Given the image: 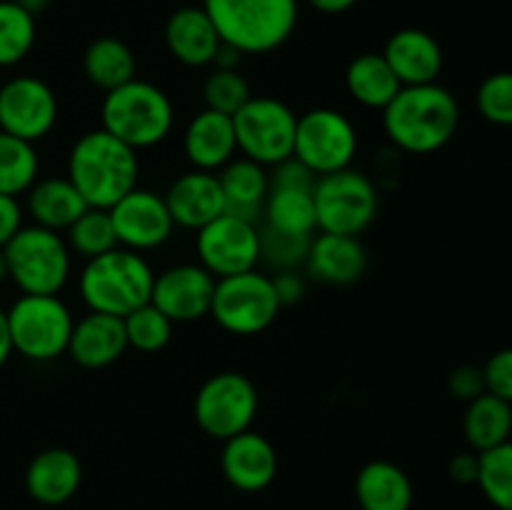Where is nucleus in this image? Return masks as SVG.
<instances>
[{
  "label": "nucleus",
  "mask_w": 512,
  "mask_h": 510,
  "mask_svg": "<svg viewBox=\"0 0 512 510\" xmlns=\"http://www.w3.org/2000/svg\"><path fill=\"white\" fill-rule=\"evenodd\" d=\"M460 125V105L438 83L405 85L383 110V130L390 143L410 155H430L453 140Z\"/></svg>",
  "instance_id": "nucleus-1"
},
{
  "label": "nucleus",
  "mask_w": 512,
  "mask_h": 510,
  "mask_svg": "<svg viewBox=\"0 0 512 510\" xmlns=\"http://www.w3.org/2000/svg\"><path fill=\"white\" fill-rule=\"evenodd\" d=\"M65 178L83 195L88 208L110 210L138 188V150L120 143L108 130H88L70 148Z\"/></svg>",
  "instance_id": "nucleus-2"
},
{
  "label": "nucleus",
  "mask_w": 512,
  "mask_h": 510,
  "mask_svg": "<svg viewBox=\"0 0 512 510\" xmlns=\"http://www.w3.org/2000/svg\"><path fill=\"white\" fill-rule=\"evenodd\" d=\"M220 40L240 55H265L288 43L298 25V0H203Z\"/></svg>",
  "instance_id": "nucleus-3"
},
{
  "label": "nucleus",
  "mask_w": 512,
  "mask_h": 510,
  "mask_svg": "<svg viewBox=\"0 0 512 510\" xmlns=\"http://www.w3.org/2000/svg\"><path fill=\"white\" fill-rule=\"evenodd\" d=\"M155 270L143 253L128 248H115L110 253L85 260L78 278L83 303L93 313L125 318L140 305L150 303Z\"/></svg>",
  "instance_id": "nucleus-4"
},
{
  "label": "nucleus",
  "mask_w": 512,
  "mask_h": 510,
  "mask_svg": "<svg viewBox=\"0 0 512 510\" xmlns=\"http://www.w3.org/2000/svg\"><path fill=\"white\" fill-rule=\"evenodd\" d=\"M175 123L170 95L148 80H130L105 93L100 105V128L133 150H148L163 143Z\"/></svg>",
  "instance_id": "nucleus-5"
},
{
  "label": "nucleus",
  "mask_w": 512,
  "mask_h": 510,
  "mask_svg": "<svg viewBox=\"0 0 512 510\" xmlns=\"http://www.w3.org/2000/svg\"><path fill=\"white\" fill-rule=\"evenodd\" d=\"M8 280L23 295H58L65 288L73 268V253L63 233L23 225L15 238L5 245Z\"/></svg>",
  "instance_id": "nucleus-6"
},
{
  "label": "nucleus",
  "mask_w": 512,
  "mask_h": 510,
  "mask_svg": "<svg viewBox=\"0 0 512 510\" xmlns=\"http://www.w3.org/2000/svg\"><path fill=\"white\" fill-rule=\"evenodd\" d=\"M13 353L33 363H50L68 353L75 318L58 295H20L8 310Z\"/></svg>",
  "instance_id": "nucleus-7"
},
{
  "label": "nucleus",
  "mask_w": 512,
  "mask_h": 510,
  "mask_svg": "<svg viewBox=\"0 0 512 510\" xmlns=\"http://www.w3.org/2000/svg\"><path fill=\"white\" fill-rule=\"evenodd\" d=\"M280 310L283 305L275 293L273 278L260 273L258 268L215 280L210 315L225 333L238 338L265 333Z\"/></svg>",
  "instance_id": "nucleus-8"
},
{
  "label": "nucleus",
  "mask_w": 512,
  "mask_h": 510,
  "mask_svg": "<svg viewBox=\"0 0 512 510\" xmlns=\"http://www.w3.org/2000/svg\"><path fill=\"white\" fill-rule=\"evenodd\" d=\"M313 200L320 233L353 235V238L373 225L380 208L378 185L353 168L315 180Z\"/></svg>",
  "instance_id": "nucleus-9"
},
{
  "label": "nucleus",
  "mask_w": 512,
  "mask_h": 510,
  "mask_svg": "<svg viewBox=\"0 0 512 510\" xmlns=\"http://www.w3.org/2000/svg\"><path fill=\"white\" fill-rule=\"evenodd\" d=\"M260 408V395L253 380L238 370H223L205 380L193 400L198 428L208 438L225 440L253 428Z\"/></svg>",
  "instance_id": "nucleus-10"
},
{
  "label": "nucleus",
  "mask_w": 512,
  "mask_h": 510,
  "mask_svg": "<svg viewBox=\"0 0 512 510\" xmlns=\"http://www.w3.org/2000/svg\"><path fill=\"white\" fill-rule=\"evenodd\" d=\"M233 125L238 153L243 158L260 163L263 168H275L293 158L298 115L283 100L273 95H253L233 115Z\"/></svg>",
  "instance_id": "nucleus-11"
},
{
  "label": "nucleus",
  "mask_w": 512,
  "mask_h": 510,
  "mask_svg": "<svg viewBox=\"0 0 512 510\" xmlns=\"http://www.w3.org/2000/svg\"><path fill=\"white\" fill-rule=\"evenodd\" d=\"M358 155V128L335 108H313L298 115L293 158L318 178L353 165Z\"/></svg>",
  "instance_id": "nucleus-12"
},
{
  "label": "nucleus",
  "mask_w": 512,
  "mask_h": 510,
  "mask_svg": "<svg viewBox=\"0 0 512 510\" xmlns=\"http://www.w3.org/2000/svg\"><path fill=\"white\" fill-rule=\"evenodd\" d=\"M198 263L215 280L248 273L260 263V228L253 220L223 213L195 230Z\"/></svg>",
  "instance_id": "nucleus-13"
},
{
  "label": "nucleus",
  "mask_w": 512,
  "mask_h": 510,
  "mask_svg": "<svg viewBox=\"0 0 512 510\" xmlns=\"http://www.w3.org/2000/svg\"><path fill=\"white\" fill-rule=\"evenodd\" d=\"M58 95L35 75H15L0 83V130L38 143L58 123Z\"/></svg>",
  "instance_id": "nucleus-14"
},
{
  "label": "nucleus",
  "mask_w": 512,
  "mask_h": 510,
  "mask_svg": "<svg viewBox=\"0 0 512 510\" xmlns=\"http://www.w3.org/2000/svg\"><path fill=\"white\" fill-rule=\"evenodd\" d=\"M108 213L120 248L148 253V250L163 248L173 238L175 223L170 218L165 198L148 188L138 185L125 198H120Z\"/></svg>",
  "instance_id": "nucleus-15"
},
{
  "label": "nucleus",
  "mask_w": 512,
  "mask_h": 510,
  "mask_svg": "<svg viewBox=\"0 0 512 510\" xmlns=\"http://www.w3.org/2000/svg\"><path fill=\"white\" fill-rule=\"evenodd\" d=\"M215 278L200 263L170 265L155 275L150 303L173 323H195L210 315Z\"/></svg>",
  "instance_id": "nucleus-16"
},
{
  "label": "nucleus",
  "mask_w": 512,
  "mask_h": 510,
  "mask_svg": "<svg viewBox=\"0 0 512 510\" xmlns=\"http://www.w3.org/2000/svg\"><path fill=\"white\" fill-rule=\"evenodd\" d=\"M223 478L240 493H260L278 475V453L265 435L253 428L225 440L220 453Z\"/></svg>",
  "instance_id": "nucleus-17"
},
{
  "label": "nucleus",
  "mask_w": 512,
  "mask_h": 510,
  "mask_svg": "<svg viewBox=\"0 0 512 510\" xmlns=\"http://www.w3.org/2000/svg\"><path fill=\"white\" fill-rule=\"evenodd\" d=\"M175 228L200 230L225 213V198L220 190L218 173L190 168L178 175L163 193Z\"/></svg>",
  "instance_id": "nucleus-18"
},
{
  "label": "nucleus",
  "mask_w": 512,
  "mask_h": 510,
  "mask_svg": "<svg viewBox=\"0 0 512 510\" xmlns=\"http://www.w3.org/2000/svg\"><path fill=\"white\" fill-rule=\"evenodd\" d=\"M305 273L325 285H353L368 270V253L360 238L353 235L318 233L310 240L303 263Z\"/></svg>",
  "instance_id": "nucleus-19"
},
{
  "label": "nucleus",
  "mask_w": 512,
  "mask_h": 510,
  "mask_svg": "<svg viewBox=\"0 0 512 510\" xmlns=\"http://www.w3.org/2000/svg\"><path fill=\"white\" fill-rule=\"evenodd\" d=\"M383 58L403 88L438 83L443 73V48L433 35L420 28H403L390 35Z\"/></svg>",
  "instance_id": "nucleus-20"
},
{
  "label": "nucleus",
  "mask_w": 512,
  "mask_h": 510,
  "mask_svg": "<svg viewBox=\"0 0 512 510\" xmlns=\"http://www.w3.org/2000/svg\"><path fill=\"white\" fill-rule=\"evenodd\" d=\"M83 483V463L68 448H45L25 468V490L40 505H63Z\"/></svg>",
  "instance_id": "nucleus-21"
},
{
  "label": "nucleus",
  "mask_w": 512,
  "mask_h": 510,
  "mask_svg": "<svg viewBox=\"0 0 512 510\" xmlns=\"http://www.w3.org/2000/svg\"><path fill=\"white\" fill-rule=\"evenodd\" d=\"M165 48L173 55L178 63L188 65V68H205L213 65L215 55H218L220 40L218 30H215L213 20L208 18L205 8H195V5H185L170 13L165 20Z\"/></svg>",
  "instance_id": "nucleus-22"
},
{
  "label": "nucleus",
  "mask_w": 512,
  "mask_h": 510,
  "mask_svg": "<svg viewBox=\"0 0 512 510\" xmlns=\"http://www.w3.org/2000/svg\"><path fill=\"white\" fill-rule=\"evenodd\" d=\"M183 153L195 170L218 173L238 153L233 118L210 108L195 113L185 125Z\"/></svg>",
  "instance_id": "nucleus-23"
},
{
  "label": "nucleus",
  "mask_w": 512,
  "mask_h": 510,
  "mask_svg": "<svg viewBox=\"0 0 512 510\" xmlns=\"http://www.w3.org/2000/svg\"><path fill=\"white\" fill-rule=\"evenodd\" d=\"M125 350H128V338H125L123 318L90 310L88 315L75 320L73 333H70L68 355L80 368H108L115 360L123 358Z\"/></svg>",
  "instance_id": "nucleus-24"
},
{
  "label": "nucleus",
  "mask_w": 512,
  "mask_h": 510,
  "mask_svg": "<svg viewBox=\"0 0 512 510\" xmlns=\"http://www.w3.org/2000/svg\"><path fill=\"white\" fill-rule=\"evenodd\" d=\"M220 190L225 198V213L258 223L263 218V205L270 193L268 168L235 155L225 168L218 170Z\"/></svg>",
  "instance_id": "nucleus-25"
},
{
  "label": "nucleus",
  "mask_w": 512,
  "mask_h": 510,
  "mask_svg": "<svg viewBox=\"0 0 512 510\" xmlns=\"http://www.w3.org/2000/svg\"><path fill=\"white\" fill-rule=\"evenodd\" d=\"M88 210L83 195L68 178H38L25 193V213L33 225L65 233Z\"/></svg>",
  "instance_id": "nucleus-26"
},
{
  "label": "nucleus",
  "mask_w": 512,
  "mask_h": 510,
  "mask_svg": "<svg viewBox=\"0 0 512 510\" xmlns=\"http://www.w3.org/2000/svg\"><path fill=\"white\" fill-rule=\"evenodd\" d=\"M355 500L360 510H410L413 483L400 465L370 460L355 475Z\"/></svg>",
  "instance_id": "nucleus-27"
},
{
  "label": "nucleus",
  "mask_w": 512,
  "mask_h": 510,
  "mask_svg": "<svg viewBox=\"0 0 512 510\" xmlns=\"http://www.w3.org/2000/svg\"><path fill=\"white\" fill-rule=\"evenodd\" d=\"M315 188H293V185H273L263 205V228L293 238H313L318 230L315 218Z\"/></svg>",
  "instance_id": "nucleus-28"
},
{
  "label": "nucleus",
  "mask_w": 512,
  "mask_h": 510,
  "mask_svg": "<svg viewBox=\"0 0 512 510\" xmlns=\"http://www.w3.org/2000/svg\"><path fill=\"white\" fill-rule=\"evenodd\" d=\"M345 88L350 98L363 108L385 110L403 85L385 63L383 53H363L350 60L345 70Z\"/></svg>",
  "instance_id": "nucleus-29"
},
{
  "label": "nucleus",
  "mask_w": 512,
  "mask_h": 510,
  "mask_svg": "<svg viewBox=\"0 0 512 510\" xmlns=\"http://www.w3.org/2000/svg\"><path fill=\"white\" fill-rule=\"evenodd\" d=\"M83 73L90 85H95L103 93L120 88L138 78V60L128 43L113 35L95 38L83 53Z\"/></svg>",
  "instance_id": "nucleus-30"
},
{
  "label": "nucleus",
  "mask_w": 512,
  "mask_h": 510,
  "mask_svg": "<svg viewBox=\"0 0 512 510\" xmlns=\"http://www.w3.org/2000/svg\"><path fill=\"white\" fill-rule=\"evenodd\" d=\"M463 433L475 453L495 448L512 435V403L493 393L470 400L463 418Z\"/></svg>",
  "instance_id": "nucleus-31"
},
{
  "label": "nucleus",
  "mask_w": 512,
  "mask_h": 510,
  "mask_svg": "<svg viewBox=\"0 0 512 510\" xmlns=\"http://www.w3.org/2000/svg\"><path fill=\"white\" fill-rule=\"evenodd\" d=\"M40 160L35 143L0 130V195H25L38 180Z\"/></svg>",
  "instance_id": "nucleus-32"
},
{
  "label": "nucleus",
  "mask_w": 512,
  "mask_h": 510,
  "mask_svg": "<svg viewBox=\"0 0 512 510\" xmlns=\"http://www.w3.org/2000/svg\"><path fill=\"white\" fill-rule=\"evenodd\" d=\"M35 45L33 10L18 0H0V68H13Z\"/></svg>",
  "instance_id": "nucleus-33"
},
{
  "label": "nucleus",
  "mask_w": 512,
  "mask_h": 510,
  "mask_svg": "<svg viewBox=\"0 0 512 510\" xmlns=\"http://www.w3.org/2000/svg\"><path fill=\"white\" fill-rule=\"evenodd\" d=\"M65 243H68L70 253L78 255L83 260H93L98 255L110 253L118 248V238H115L113 220L110 213L103 208H88L68 230L63 233Z\"/></svg>",
  "instance_id": "nucleus-34"
},
{
  "label": "nucleus",
  "mask_w": 512,
  "mask_h": 510,
  "mask_svg": "<svg viewBox=\"0 0 512 510\" xmlns=\"http://www.w3.org/2000/svg\"><path fill=\"white\" fill-rule=\"evenodd\" d=\"M480 455L478 488L498 510H512V440L495 445Z\"/></svg>",
  "instance_id": "nucleus-35"
},
{
  "label": "nucleus",
  "mask_w": 512,
  "mask_h": 510,
  "mask_svg": "<svg viewBox=\"0 0 512 510\" xmlns=\"http://www.w3.org/2000/svg\"><path fill=\"white\" fill-rule=\"evenodd\" d=\"M125 338H128V348L138 350V353H158L173 338V320L168 315L160 313L153 303H145L135 308L123 318Z\"/></svg>",
  "instance_id": "nucleus-36"
},
{
  "label": "nucleus",
  "mask_w": 512,
  "mask_h": 510,
  "mask_svg": "<svg viewBox=\"0 0 512 510\" xmlns=\"http://www.w3.org/2000/svg\"><path fill=\"white\" fill-rule=\"evenodd\" d=\"M253 98L250 83L240 68H213L203 83V103L205 108L218 110V113L233 118L248 100Z\"/></svg>",
  "instance_id": "nucleus-37"
},
{
  "label": "nucleus",
  "mask_w": 512,
  "mask_h": 510,
  "mask_svg": "<svg viewBox=\"0 0 512 510\" xmlns=\"http://www.w3.org/2000/svg\"><path fill=\"white\" fill-rule=\"evenodd\" d=\"M478 113L483 115L488 123L512 128V73H493L480 83L478 95Z\"/></svg>",
  "instance_id": "nucleus-38"
},
{
  "label": "nucleus",
  "mask_w": 512,
  "mask_h": 510,
  "mask_svg": "<svg viewBox=\"0 0 512 510\" xmlns=\"http://www.w3.org/2000/svg\"><path fill=\"white\" fill-rule=\"evenodd\" d=\"M310 240L313 238H293L260 228V260L275 270H298L305 263Z\"/></svg>",
  "instance_id": "nucleus-39"
},
{
  "label": "nucleus",
  "mask_w": 512,
  "mask_h": 510,
  "mask_svg": "<svg viewBox=\"0 0 512 510\" xmlns=\"http://www.w3.org/2000/svg\"><path fill=\"white\" fill-rule=\"evenodd\" d=\"M485 390L512 403V348H503L483 365Z\"/></svg>",
  "instance_id": "nucleus-40"
},
{
  "label": "nucleus",
  "mask_w": 512,
  "mask_h": 510,
  "mask_svg": "<svg viewBox=\"0 0 512 510\" xmlns=\"http://www.w3.org/2000/svg\"><path fill=\"white\" fill-rule=\"evenodd\" d=\"M448 390L453 398L465 400V403L475 400L478 395L488 393V390H485L483 368H480V365H458V368L448 375Z\"/></svg>",
  "instance_id": "nucleus-41"
},
{
  "label": "nucleus",
  "mask_w": 512,
  "mask_h": 510,
  "mask_svg": "<svg viewBox=\"0 0 512 510\" xmlns=\"http://www.w3.org/2000/svg\"><path fill=\"white\" fill-rule=\"evenodd\" d=\"M23 218L25 208L20 205V200L13 195H0V248H5L15 238V233L23 228Z\"/></svg>",
  "instance_id": "nucleus-42"
},
{
  "label": "nucleus",
  "mask_w": 512,
  "mask_h": 510,
  "mask_svg": "<svg viewBox=\"0 0 512 510\" xmlns=\"http://www.w3.org/2000/svg\"><path fill=\"white\" fill-rule=\"evenodd\" d=\"M275 285V293H278L280 305H293L300 303L305 295V278L298 270H275V275H270Z\"/></svg>",
  "instance_id": "nucleus-43"
},
{
  "label": "nucleus",
  "mask_w": 512,
  "mask_h": 510,
  "mask_svg": "<svg viewBox=\"0 0 512 510\" xmlns=\"http://www.w3.org/2000/svg\"><path fill=\"white\" fill-rule=\"evenodd\" d=\"M478 470H480V455L475 450L470 453H458L450 458L448 475L458 485H475L478 483Z\"/></svg>",
  "instance_id": "nucleus-44"
},
{
  "label": "nucleus",
  "mask_w": 512,
  "mask_h": 510,
  "mask_svg": "<svg viewBox=\"0 0 512 510\" xmlns=\"http://www.w3.org/2000/svg\"><path fill=\"white\" fill-rule=\"evenodd\" d=\"M308 5L318 10V13L340 15V13H348L350 8H355L358 0H308Z\"/></svg>",
  "instance_id": "nucleus-45"
},
{
  "label": "nucleus",
  "mask_w": 512,
  "mask_h": 510,
  "mask_svg": "<svg viewBox=\"0 0 512 510\" xmlns=\"http://www.w3.org/2000/svg\"><path fill=\"white\" fill-rule=\"evenodd\" d=\"M13 355V345H10V333H8V318H5V310L0 308V368L8 363V358Z\"/></svg>",
  "instance_id": "nucleus-46"
},
{
  "label": "nucleus",
  "mask_w": 512,
  "mask_h": 510,
  "mask_svg": "<svg viewBox=\"0 0 512 510\" xmlns=\"http://www.w3.org/2000/svg\"><path fill=\"white\" fill-rule=\"evenodd\" d=\"M18 3L25 5V8L33 10V13H35V10L45 8V5H50V3H53V0H18Z\"/></svg>",
  "instance_id": "nucleus-47"
},
{
  "label": "nucleus",
  "mask_w": 512,
  "mask_h": 510,
  "mask_svg": "<svg viewBox=\"0 0 512 510\" xmlns=\"http://www.w3.org/2000/svg\"><path fill=\"white\" fill-rule=\"evenodd\" d=\"M8 280V258H5V250L0 248V283Z\"/></svg>",
  "instance_id": "nucleus-48"
}]
</instances>
